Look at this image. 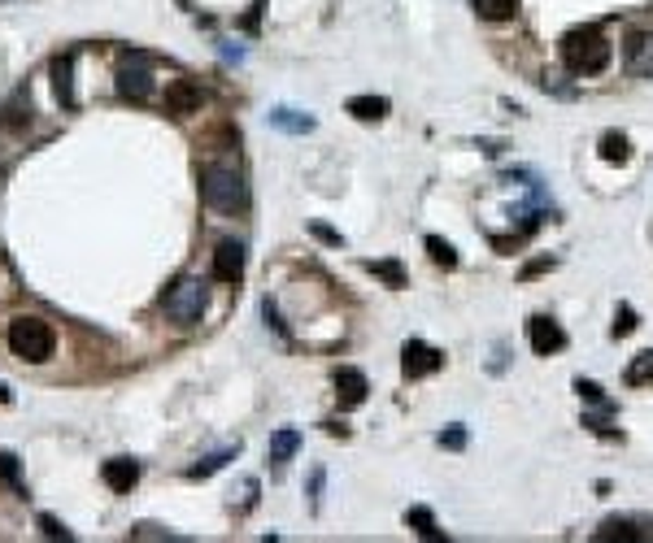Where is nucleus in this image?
<instances>
[{"mask_svg": "<svg viewBox=\"0 0 653 543\" xmlns=\"http://www.w3.org/2000/svg\"><path fill=\"white\" fill-rule=\"evenodd\" d=\"M562 61L571 65L575 75H601L614 61V44L597 26H575L562 39Z\"/></svg>", "mask_w": 653, "mask_h": 543, "instance_id": "f257e3e1", "label": "nucleus"}, {"mask_svg": "<svg viewBox=\"0 0 653 543\" xmlns=\"http://www.w3.org/2000/svg\"><path fill=\"white\" fill-rule=\"evenodd\" d=\"M9 348H14V357L31 361V366H40V361H48V357H53V348H57V335H53V327H48L44 317H36V313H22V317H14V322H9Z\"/></svg>", "mask_w": 653, "mask_h": 543, "instance_id": "f03ea898", "label": "nucleus"}, {"mask_svg": "<svg viewBox=\"0 0 653 543\" xmlns=\"http://www.w3.org/2000/svg\"><path fill=\"white\" fill-rule=\"evenodd\" d=\"M200 200L218 214H240L249 205V192H244V178L231 166H205L200 170Z\"/></svg>", "mask_w": 653, "mask_h": 543, "instance_id": "7ed1b4c3", "label": "nucleus"}, {"mask_svg": "<svg viewBox=\"0 0 653 543\" xmlns=\"http://www.w3.org/2000/svg\"><path fill=\"white\" fill-rule=\"evenodd\" d=\"M161 309H166V317H170L175 327H197L200 313H205V287H200V278H179L175 287L166 291Z\"/></svg>", "mask_w": 653, "mask_h": 543, "instance_id": "20e7f679", "label": "nucleus"}, {"mask_svg": "<svg viewBox=\"0 0 653 543\" xmlns=\"http://www.w3.org/2000/svg\"><path fill=\"white\" fill-rule=\"evenodd\" d=\"M444 366V352L432 348V344H423V339H410L405 348H401V369H405V378H427L435 369Z\"/></svg>", "mask_w": 653, "mask_h": 543, "instance_id": "39448f33", "label": "nucleus"}, {"mask_svg": "<svg viewBox=\"0 0 653 543\" xmlns=\"http://www.w3.org/2000/svg\"><path fill=\"white\" fill-rule=\"evenodd\" d=\"M597 543H645L653 539V522H636V518H610L601 522V530L593 535Z\"/></svg>", "mask_w": 653, "mask_h": 543, "instance_id": "423d86ee", "label": "nucleus"}, {"mask_svg": "<svg viewBox=\"0 0 653 543\" xmlns=\"http://www.w3.org/2000/svg\"><path fill=\"white\" fill-rule=\"evenodd\" d=\"M527 339H532L536 357H549V352L566 348V330L557 327L554 317H532V322H527Z\"/></svg>", "mask_w": 653, "mask_h": 543, "instance_id": "0eeeda50", "label": "nucleus"}, {"mask_svg": "<svg viewBox=\"0 0 653 543\" xmlns=\"http://www.w3.org/2000/svg\"><path fill=\"white\" fill-rule=\"evenodd\" d=\"M214 278L218 283H240L244 278V248L236 239H222L214 248Z\"/></svg>", "mask_w": 653, "mask_h": 543, "instance_id": "6e6552de", "label": "nucleus"}, {"mask_svg": "<svg viewBox=\"0 0 653 543\" xmlns=\"http://www.w3.org/2000/svg\"><path fill=\"white\" fill-rule=\"evenodd\" d=\"M100 478H105L109 491H131V487L139 483V461H131V457H114V461L100 466Z\"/></svg>", "mask_w": 653, "mask_h": 543, "instance_id": "1a4fd4ad", "label": "nucleus"}, {"mask_svg": "<svg viewBox=\"0 0 653 543\" xmlns=\"http://www.w3.org/2000/svg\"><path fill=\"white\" fill-rule=\"evenodd\" d=\"M366 391H371V383H366V374L362 369H336V396L344 408H357L362 400H366Z\"/></svg>", "mask_w": 653, "mask_h": 543, "instance_id": "9d476101", "label": "nucleus"}, {"mask_svg": "<svg viewBox=\"0 0 653 543\" xmlns=\"http://www.w3.org/2000/svg\"><path fill=\"white\" fill-rule=\"evenodd\" d=\"M118 92L127 100H148L153 92V75L144 65H118Z\"/></svg>", "mask_w": 653, "mask_h": 543, "instance_id": "9b49d317", "label": "nucleus"}, {"mask_svg": "<svg viewBox=\"0 0 653 543\" xmlns=\"http://www.w3.org/2000/svg\"><path fill=\"white\" fill-rule=\"evenodd\" d=\"M297 447H301V430H292V427H283V430H275L270 435V447H266V461L275 469H283L292 457H297Z\"/></svg>", "mask_w": 653, "mask_h": 543, "instance_id": "f8f14e48", "label": "nucleus"}, {"mask_svg": "<svg viewBox=\"0 0 653 543\" xmlns=\"http://www.w3.org/2000/svg\"><path fill=\"white\" fill-rule=\"evenodd\" d=\"M623 53H627V65H632L636 75H653V35H640V31H636V35L623 44Z\"/></svg>", "mask_w": 653, "mask_h": 543, "instance_id": "ddd939ff", "label": "nucleus"}, {"mask_svg": "<svg viewBox=\"0 0 653 543\" xmlns=\"http://www.w3.org/2000/svg\"><path fill=\"white\" fill-rule=\"evenodd\" d=\"M200 87H192V83H170V92H166V105H170V114H197L200 109Z\"/></svg>", "mask_w": 653, "mask_h": 543, "instance_id": "4468645a", "label": "nucleus"}, {"mask_svg": "<svg viewBox=\"0 0 653 543\" xmlns=\"http://www.w3.org/2000/svg\"><path fill=\"white\" fill-rule=\"evenodd\" d=\"M70 70H75V57H70V53H61V57L53 61V83H57V100L66 105V109H75V87H70Z\"/></svg>", "mask_w": 653, "mask_h": 543, "instance_id": "2eb2a0df", "label": "nucleus"}, {"mask_svg": "<svg viewBox=\"0 0 653 543\" xmlns=\"http://www.w3.org/2000/svg\"><path fill=\"white\" fill-rule=\"evenodd\" d=\"M349 114H353L357 122H383V117H388V100L383 96H353L349 100Z\"/></svg>", "mask_w": 653, "mask_h": 543, "instance_id": "dca6fc26", "label": "nucleus"}, {"mask_svg": "<svg viewBox=\"0 0 653 543\" xmlns=\"http://www.w3.org/2000/svg\"><path fill=\"white\" fill-rule=\"evenodd\" d=\"M270 126L288 131V136H305V131H314V117L297 114V109H275V114H270Z\"/></svg>", "mask_w": 653, "mask_h": 543, "instance_id": "f3484780", "label": "nucleus"}, {"mask_svg": "<svg viewBox=\"0 0 653 543\" xmlns=\"http://www.w3.org/2000/svg\"><path fill=\"white\" fill-rule=\"evenodd\" d=\"M26 122H31V96H26V92H14L9 105H5V126H9V131H26Z\"/></svg>", "mask_w": 653, "mask_h": 543, "instance_id": "a211bd4d", "label": "nucleus"}, {"mask_svg": "<svg viewBox=\"0 0 653 543\" xmlns=\"http://www.w3.org/2000/svg\"><path fill=\"white\" fill-rule=\"evenodd\" d=\"M240 447H222V452H209V457H205V461H197V466L188 469V478H209V474H218V469L227 466V461H231V457H236Z\"/></svg>", "mask_w": 653, "mask_h": 543, "instance_id": "6ab92c4d", "label": "nucleus"}, {"mask_svg": "<svg viewBox=\"0 0 653 543\" xmlns=\"http://www.w3.org/2000/svg\"><path fill=\"white\" fill-rule=\"evenodd\" d=\"M475 9H479V18L505 22V18H515L518 14V0H475Z\"/></svg>", "mask_w": 653, "mask_h": 543, "instance_id": "aec40b11", "label": "nucleus"}, {"mask_svg": "<svg viewBox=\"0 0 653 543\" xmlns=\"http://www.w3.org/2000/svg\"><path fill=\"white\" fill-rule=\"evenodd\" d=\"M601 156L623 166V161L632 156V148H627V136H618V131H606V136H601Z\"/></svg>", "mask_w": 653, "mask_h": 543, "instance_id": "412c9836", "label": "nucleus"}, {"mask_svg": "<svg viewBox=\"0 0 653 543\" xmlns=\"http://www.w3.org/2000/svg\"><path fill=\"white\" fill-rule=\"evenodd\" d=\"M427 253H432V261H435V266H444V270H454V266H457L454 244H444L440 235H427Z\"/></svg>", "mask_w": 653, "mask_h": 543, "instance_id": "4be33fe9", "label": "nucleus"}, {"mask_svg": "<svg viewBox=\"0 0 653 543\" xmlns=\"http://www.w3.org/2000/svg\"><path fill=\"white\" fill-rule=\"evenodd\" d=\"M405 522L418 526V535H423V539H440V526H435L432 508H410V513H405Z\"/></svg>", "mask_w": 653, "mask_h": 543, "instance_id": "5701e85b", "label": "nucleus"}, {"mask_svg": "<svg viewBox=\"0 0 653 543\" xmlns=\"http://www.w3.org/2000/svg\"><path fill=\"white\" fill-rule=\"evenodd\" d=\"M366 270L379 274L388 287H405V274H401V266H396V261H366Z\"/></svg>", "mask_w": 653, "mask_h": 543, "instance_id": "b1692460", "label": "nucleus"}, {"mask_svg": "<svg viewBox=\"0 0 653 543\" xmlns=\"http://www.w3.org/2000/svg\"><path fill=\"white\" fill-rule=\"evenodd\" d=\"M627 378L632 383H653V352H640V361L627 369Z\"/></svg>", "mask_w": 653, "mask_h": 543, "instance_id": "393cba45", "label": "nucleus"}, {"mask_svg": "<svg viewBox=\"0 0 653 543\" xmlns=\"http://www.w3.org/2000/svg\"><path fill=\"white\" fill-rule=\"evenodd\" d=\"M632 330H636V309L632 305H623L618 317H614V335H632Z\"/></svg>", "mask_w": 653, "mask_h": 543, "instance_id": "a878e982", "label": "nucleus"}, {"mask_svg": "<svg viewBox=\"0 0 653 543\" xmlns=\"http://www.w3.org/2000/svg\"><path fill=\"white\" fill-rule=\"evenodd\" d=\"M575 391H579L584 400H593V405H610V400H606V391L597 387V383H584V378H579V383H575Z\"/></svg>", "mask_w": 653, "mask_h": 543, "instance_id": "bb28decb", "label": "nucleus"}, {"mask_svg": "<svg viewBox=\"0 0 653 543\" xmlns=\"http://www.w3.org/2000/svg\"><path fill=\"white\" fill-rule=\"evenodd\" d=\"M440 447H454V452H457V447H466V430H462V427H449L444 435H440Z\"/></svg>", "mask_w": 653, "mask_h": 543, "instance_id": "cd10ccee", "label": "nucleus"}, {"mask_svg": "<svg viewBox=\"0 0 653 543\" xmlns=\"http://www.w3.org/2000/svg\"><path fill=\"white\" fill-rule=\"evenodd\" d=\"M40 526H44V535H48V539H70V530H66L57 518H48V513L40 518Z\"/></svg>", "mask_w": 653, "mask_h": 543, "instance_id": "c85d7f7f", "label": "nucleus"}, {"mask_svg": "<svg viewBox=\"0 0 653 543\" xmlns=\"http://www.w3.org/2000/svg\"><path fill=\"white\" fill-rule=\"evenodd\" d=\"M0 474H5L9 483H18V466H14V457H9V452H0Z\"/></svg>", "mask_w": 653, "mask_h": 543, "instance_id": "c756f323", "label": "nucleus"}, {"mask_svg": "<svg viewBox=\"0 0 653 543\" xmlns=\"http://www.w3.org/2000/svg\"><path fill=\"white\" fill-rule=\"evenodd\" d=\"M310 231H314L318 239H322V244H336V248H340V244H344V239H340V235L332 231V226H318V222H314V226H310Z\"/></svg>", "mask_w": 653, "mask_h": 543, "instance_id": "7c9ffc66", "label": "nucleus"}, {"mask_svg": "<svg viewBox=\"0 0 653 543\" xmlns=\"http://www.w3.org/2000/svg\"><path fill=\"white\" fill-rule=\"evenodd\" d=\"M545 266H554V261H532V266L523 270V278H532V274H540V270H545Z\"/></svg>", "mask_w": 653, "mask_h": 543, "instance_id": "2f4dec72", "label": "nucleus"}]
</instances>
